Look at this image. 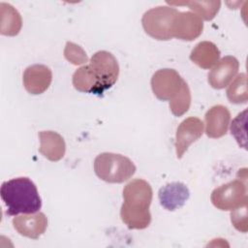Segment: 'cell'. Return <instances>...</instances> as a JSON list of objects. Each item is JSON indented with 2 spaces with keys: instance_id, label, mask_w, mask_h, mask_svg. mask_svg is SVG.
Wrapping results in <instances>:
<instances>
[{
  "instance_id": "cell-22",
  "label": "cell",
  "mask_w": 248,
  "mask_h": 248,
  "mask_svg": "<svg viewBox=\"0 0 248 248\" xmlns=\"http://www.w3.org/2000/svg\"><path fill=\"white\" fill-rule=\"evenodd\" d=\"M191 106V91L184 80L178 93L170 101V109L175 116H181L186 113Z\"/></svg>"
},
{
  "instance_id": "cell-13",
  "label": "cell",
  "mask_w": 248,
  "mask_h": 248,
  "mask_svg": "<svg viewBox=\"0 0 248 248\" xmlns=\"http://www.w3.org/2000/svg\"><path fill=\"white\" fill-rule=\"evenodd\" d=\"M205 134L211 139H218L225 136L231 120V113L228 108L216 105L210 108L205 115Z\"/></svg>"
},
{
  "instance_id": "cell-17",
  "label": "cell",
  "mask_w": 248,
  "mask_h": 248,
  "mask_svg": "<svg viewBox=\"0 0 248 248\" xmlns=\"http://www.w3.org/2000/svg\"><path fill=\"white\" fill-rule=\"evenodd\" d=\"M0 33L4 36H16L22 26L20 14L11 4L0 3Z\"/></svg>"
},
{
  "instance_id": "cell-3",
  "label": "cell",
  "mask_w": 248,
  "mask_h": 248,
  "mask_svg": "<svg viewBox=\"0 0 248 248\" xmlns=\"http://www.w3.org/2000/svg\"><path fill=\"white\" fill-rule=\"evenodd\" d=\"M178 11L170 6H158L145 12L141 18L142 27L147 35L159 41L173 38L172 25Z\"/></svg>"
},
{
  "instance_id": "cell-12",
  "label": "cell",
  "mask_w": 248,
  "mask_h": 248,
  "mask_svg": "<svg viewBox=\"0 0 248 248\" xmlns=\"http://www.w3.org/2000/svg\"><path fill=\"white\" fill-rule=\"evenodd\" d=\"M13 226L20 235L37 239L46 232L47 218L43 212L16 215L13 219Z\"/></svg>"
},
{
  "instance_id": "cell-15",
  "label": "cell",
  "mask_w": 248,
  "mask_h": 248,
  "mask_svg": "<svg viewBox=\"0 0 248 248\" xmlns=\"http://www.w3.org/2000/svg\"><path fill=\"white\" fill-rule=\"evenodd\" d=\"M189 189L181 182L168 183L159 190L158 194L161 205L170 211L181 207L189 199Z\"/></svg>"
},
{
  "instance_id": "cell-4",
  "label": "cell",
  "mask_w": 248,
  "mask_h": 248,
  "mask_svg": "<svg viewBox=\"0 0 248 248\" xmlns=\"http://www.w3.org/2000/svg\"><path fill=\"white\" fill-rule=\"evenodd\" d=\"M93 74L98 81V95L111 88L119 75V65L116 58L108 51L95 52L89 62Z\"/></svg>"
},
{
  "instance_id": "cell-18",
  "label": "cell",
  "mask_w": 248,
  "mask_h": 248,
  "mask_svg": "<svg viewBox=\"0 0 248 248\" xmlns=\"http://www.w3.org/2000/svg\"><path fill=\"white\" fill-rule=\"evenodd\" d=\"M120 217L122 222L131 230H143L151 222L149 209H134L124 204L121 205Z\"/></svg>"
},
{
  "instance_id": "cell-9",
  "label": "cell",
  "mask_w": 248,
  "mask_h": 248,
  "mask_svg": "<svg viewBox=\"0 0 248 248\" xmlns=\"http://www.w3.org/2000/svg\"><path fill=\"white\" fill-rule=\"evenodd\" d=\"M202 30V19L192 12H178L173 20V38L182 41H193L201 36Z\"/></svg>"
},
{
  "instance_id": "cell-11",
  "label": "cell",
  "mask_w": 248,
  "mask_h": 248,
  "mask_svg": "<svg viewBox=\"0 0 248 248\" xmlns=\"http://www.w3.org/2000/svg\"><path fill=\"white\" fill-rule=\"evenodd\" d=\"M238 69L239 62L234 56H225L219 60L208 73L207 81L212 88H225L236 76Z\"/></svg>"
},
{
  "instance_id": "cell-5",
  "label": "cell",
  "mask_w": 248,
  "mask_h": 248,
  "mask_svg": "<svg viewBox=\"0 0 248 248\" xmlns=\"http://www.w3.org/2000/svg\"><path fill=\"white\" fill-rule=\"evenodd\" d=\"M210 200L218 209L232 211L247 202L246 182L235 179L223 184L212 191Z\"/></svg>"
},
{
  "instance_id": "cell-16",
  "label": "cell",
  "mask_w": 248,
  "mask_h": 248,
  "mask_svg": "<svg viewBox=\"0 0 248 248\" xmlns=\"http://www.w3.org/2000/svg\"><path fill=\"white\" fill-rule=\"evenodd\" d=\"M220 58V50L212 42L202 41L192 49L190 59L202 69H210Z\"/></svg>"
},
{
  "instance_id": "cell-23",
  "label": "cell",
  "mask_w": 248,
  "mask_h": 248,
  "mask_svg": "<svg viewBox=\"0 0 248 248\" xmlns=\"http://www.w3.org/2000/svg\"><path fill=\"white\" fill-rule=\"evenodd\" d=\"M65 58L73 65H81L88 62V57L84 49L72 42H67L64 48Z\"/></svg>"
},
{
  "instance_id": "cell-6",
  "label": "cell",
  "mask_w": 248,
  "mask_h": 248,
  "mask_svg": "<svg viewBox=\"0 0 248 248\" xmlns=\"http://www.w3.org/2000/svg\"><path fill=\"white\" fill-rule=\"evenodd\" d=\"M184 79L173 69H160L151 78L153 94L161 101H170L180 90Z\"/></svg>"
},
{
  "instance_id": "cell-8",
  "label": "cell",
  "mask_w": 248,
  "mask_h": 248,
  "mask_svg": "<svg viewBox=\"0 0 248 248\" xmlns=\"http://www.w3.org/2000/svg\"><path fill=\"white\" fill-rule=\"evenodd\" d=\"M203 122L198 117H188L184 119L176 130L175 151L176 157L180 159L188 147L198 140L203 134Z\"/></svg>"
},
{
  "instance_id": "cell-10",
  "label": "cell",
  "mask_w": 248,
  "mask_h": 248,
  "mask_svg": "<svg viewBox=\"0 0 248 248\" xmlns=\"http://www.w3.org/2000/svg\"><path fill=\"white\" fill-rule=\"evenodd\" d=\"M22 81L28 93L32 95L42 94L48 89L52 81L51 70L42 64L28 66L23 73Z\"/></svg>"
},
{
  "instance_id": "cell-21",
  "label": "cell",
  "mask_w": 248,
  "mask_h": 248,
  "mask_svg": "<svg viewBox=\"0 0 248 248\" xmlns=\"http://www.w3.org/2000/svg\"><path fill=\"white\" fill-rule=\"evenodd\" d=\"M227 98L232 104L240 105L248 101L247 78L246 74H239L229 85L227 89Z\"/></svg>"
},
{
  "instance_id": "cell-25",
  "label": "cell",
  "mask_w": 248,
  "mask_h": 248,
  "mask_svg": "<svg viewBox=\"0 0 248 248\" xmlns=\"http://www.w3.org/2000/svg\"><path fill=\"white\" fill-rule=\"evenodd\" d=\"M231 221L233 227L241 232H246L248 230L247 225V202L242 204L241 206L232 210L231 213Z\"/></svg>"
},
{
  "instance_id": "cell-7",
  "label": "cell",
  "mask_w": 248,
  "mask_h": 248,
  "mask_svg": "<svg viewBox=\"0 0 248 248\" xmlns=\"http://www.w3.org/2000/svg\"><path fill=\"white\" fill-rule=\"evenodd\" d=\"M152 194V188L147 181L136 178L123 189V204L134 209H149Z\"/></svg>"
},
{
  "instance_id": "cell-2",
  "label": "cell",
  "mask_w": 248,
  "mask_h": 248,
  "mask_svg": "<svg viewBox=\"0 0 248 248\" xmlns=\"http://www.w3.org/2000/svg\"><path fill=\"white\" fill-rule=\"evenodd\" d=\"M136 170L135 164L121 154L104 152L94 160L96 175L108 183H123L135 174Z\"/></svg>"
},
{
  "instance_id": "cell-1",
  "label": "cell",
  "mask_w": 248,
  "mask_h": 248,
  "mask_svg": "<svg viewBox=\"0 0 248 248\" xmlns=\"http://www.w3.org/2000/svg\"><path fill=\"white\" fill-rule=\"evenodd\" d=\"M0 196L7 207L6 214L10 216L36 213L42 207L37 187L28 177H16L3 182Z\"/></svg>"
},
{
  "instance_id": "cell-24",
  "label": "cell",
  "mask_w": 248,
  "mask_h": 248,
  "mask_svg": "<svg viewBox=\"0 0 248 248\" xmlns=\"http://www.w3.org/2000/svg\"><path fill=\"white\" fill-rule=\"evenodd\" d=\"M246 112L244 110L238 113L237 116L232 120L231 124V133L238 142L239 146L246 148V137H245V122H246Z\"/></svg>"
},
{
  "instance_id": "cell-19",
  "label": "cell",
  "mask_w": 248,
  "mask_h": 248,
  "mask_svg": "<svg viewBox=\"0 0 248 248\" xmlns=\"http://www.w3.org/2000/svg\"><path fill=\"white\" fill-rule=\"evenodd\" d=\"M73 85L79 92L98 95V81L89 64L78 68L74 73Z\"/></svg>"
},
{
  "instance_id": "cell-14",
  "label": "cell",
  "mask_w": 248,
  "mask_h": 248,
  "mask_svg": "<svg viewBox=\"0 0 248 248\" xmlns=\"http://www.w3.org/2000/svg\"><path fill=\"white\" fill-rule=\"evenodd\" d=\"M40 153L51 162L61 160L66 151L65 140L61 135L54 131H42L39 133Z\"/></svg>"
},
{
  "instance_id": "cell-20",
  "label": "cell",
  "mask_w": 248,
  "mask_h": 248,
  "mask_svg": "<svg viewBox=\"0 0 248 248\" xmlns=\"http://www.w3.org/2000/svg\"><path fill=\"white\" fill-rule=\"evenodd\" d=\"M170 5H185L188 6L190 10L194 11V14L199 16L203 20H212L215 16L218 14L221 2L220 1H187V2H177V3H170Z\"/></svg>"
}]
</instances>
